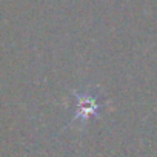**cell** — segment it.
Wrapping results in <instances>:
<instances>
[{"label": "cell", "mask_w": 157, "mask_h": 157, "mask_svg": "<svg viewBox=\"0 0 157 157\" xmlns=\"http://www.w3.org/2000/svg\"><path fill=\"white\" fill-rule=\"evenodd\" d=\"M74 100H75V114L71 119V123L68 126H72L75 123L86 125L93 117H99L103 111V108L109 103L105 100L100 94L99 90L90 88V90H82V91H72Z\"/></svg>", "instance_id": "6da1fadb"}]
</instances>
